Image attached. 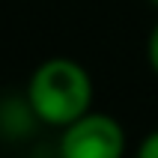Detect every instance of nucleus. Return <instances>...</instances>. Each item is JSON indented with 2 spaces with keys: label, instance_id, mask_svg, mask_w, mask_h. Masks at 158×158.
Masks as SVG:
<instances>
[{
  "label": "nucleus",
  "instance_id": "obj_1",
  "mask_svg": "<svg viewBox=\"0 0 158 158\" xmlns=\"http://www.w3.org/2000/svg\"><path fill=\"white\" fill-rule=\"evenodd\" d=\"M27 102L33 114L48 125H66L89 114L93 81L89 72L75 60L54 57L33 72L27 84Z\"/></svg>",
  "mask_w": 158,
  "mask_h": 158
},
{
  "label": "nucleus",
  "instance_id": "obj_2",
  "mask_svg": "<svg viewBox=\"0 0 158 158\" xmlns=\"http://www.w3.org/2000/svg\"><path fill=\"white\" fill-rule=\"evenodd\" d=\"M125 131L107 114H84L66 125L60 158H123Z\"/></svg>",
  "mask_w": 158,
  "mask_h": 158
},
{
  "label": "nucleus",
  "instance_id": "obj_3",
  "mask_svg": "<svg viewBox=\"0 0 158 158\" xmlns=\"http://www.w3.org/2000/svg\"><path fill=\"white\" fill-rule=\"evenodd\" d=\"M137 158H158V131L143 137V143L137 146Z\"/></svg>",
  "mask_w": 158,
  "mask_h": 158
},
{
  "label": "nucleus",
  "instance_id": "obj_4",
  "mask_svg": "<svg viewBox=\"0 0 158 158\" xmlns=\"http://www.w3.org/2000/svg\"><path fill=\"white\" fill-rule=\"evenodd\" d=\"M146 57H149V66H152V72L158 75V24L152 27V33H149V45H146Z\"/></svg>",
  "mask_w": 158,
  "mask_h": 158
},
{
  "label": "nucleus",
  "instance_id": "obj_5",
  "mask_svg": "<svg viewBox=\"0 0 158 158\" xmlns=\"http://www.w3.org/2000/svg\"><path fill=\"white\" fill-rule=\"evenodd\" d=\"M149 3H152V6H158V0H149Z\"/></svg>",
  "mask_w": 158,
  "mask_h": 158
}]
</instances>
